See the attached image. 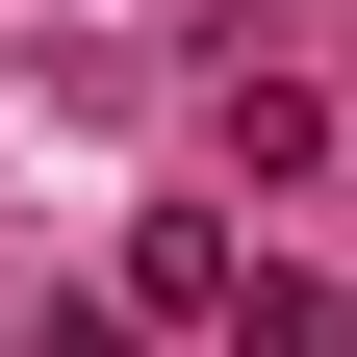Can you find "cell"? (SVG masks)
Listing matches in <instances>:
<instances>
[{
	"label": "cell",
	"instance_id": "cell-1",
	"mask_svg": "<svg viewBox=\"0 0 357 357\" xmlns=\"http://www.w3.org/2000/svg\"><path fill=\"white\" fill-rule=\"evenodd\" d=\"M230 357H357V306H306V281H255V306H230Z\"/></svg>",
	"mask_w": 357,
	"mask_h": 357
}]
</instances>
